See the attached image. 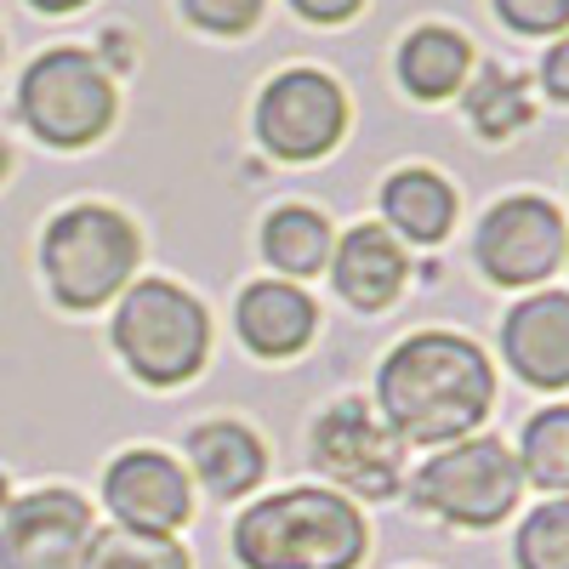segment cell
Returning <instances> with one entry per match:
<instances>
[{"label":"cell","mask_w":569,"mask_h":569,"mask_svg":"<svg viewBox=\"0 0 569 569\" xmlns=\"http://www.w3.org/2000/svg\"><path fill=\"white\" fill-rule=\"evenodd\" d=\"M376 405L405 445H456L496 405V365L490 353L456 337V330H416L405 337L382 370H376Z\"/></svg>","instance_id":"obj_1"},{"label":"cell","mask_w":569,"mask_h":569,"mask_svg":"<svg viewBox=\"0 0 569 569\" xmlns=\"http://www.w3.org/2000/svg\"><path fill=\"white\" fill-rule=\"evenodd\" d=\"M365 552V512L319 485L279 490L233 518V558L246 569H359Z\"/></svg>","instance_id":"obj_2"},{"label":"cell","mask_w":569,"mask_h":569,"mask_svg":"<svg viewBox=\"0 0 569 569\" xmlns=\"http://www.w3.org/2000/svg\"><path fill=\"white\" fill-rule=\"evenodd\" d=\"M142 240H137V222L114 206H69L46 222L40 233V273H46V291L58 297V308L69 313H91L114 302L131 273H137Z\"/></svg>","instance_id":"obj_3"},{"label":"cell","mask_w":569,"mask_h":569,"mask_svg":"<svg viewBox=\"0 0 569 569\" xmlns=\"http://www.w3.org/2000/svg\"><path fill=\"white\" fill-rule=\"evenodd\" d=\"M114 353L126 370L149 388H182L194 382L206 353H211V319L194 291H182L171 279H137L120 291L114 308Z\"/></svg>","instance_id":"obj_4"},{"label":"cell","mask_w":569,"mask_h":569,"mask_svg":"<svg viewBox=\"0 0 569 569\" xmlns=\"http://www.w3.org/2000/svg\"><path fill=\"white\" fill-rule=\"evenodd\" d=\"M18 114L46 149H91L114 126V80L80 46H52L23 69Z\"/></svg>","instance_id":"obj_5"},{"label":"cell","mask_w":569,"mask_h":569,"mask_svg":"<svg viewBox=\"0 0 569 569\" xmlns=\"http://www.w3.org/2000/svg\"><path fill=\"white\" fill-rule=\"evenodd\" d=\"M518 496H525L518 456L501 439H479V433L445 445L433 461H421L416 479H410V501L421 512L445 518V525H461V530L501 525L507 512H518Z\"/></svg>","instance_id":"obj_6"},{"label":"cell","mask_w":569,"mask_h":569,"mask_svg":"<svg viewBox=\"0 0 569 569\" xmlns=\"http://www.w3.org/2000/svg\"><path fill=\"white\" fill-rule=\"evenodd\" d=\"M308 456L330 485L365 501H388L405 485V439L376 410H365V399L330 405L308 433Z\"/></svg>","instance_id":"obj_7"},{"label":"cell","mask_w":569,"mask_h":569,"mask_svg":"<svg viewBox=\"0 0 569 569\" xmlns=\"http://www.w3.org/2000/svg\"><path fill=\"white\" fill-rule=\"evenodd\" d=\"M348 131V98L342 86L319 69H284L257 98V137L273 160H325Z\"/></svg>","instance_id":"obj_8"},{"label":"cell","mask_w":569,"mask_h":569,"mask_svg":"<svg viewBox=\"0 0 569 569\" xmlns=\"http://www.w3.org/2000/svg\"><path fill=\"white\" fill-rule=\"evenodd\" d=\"M563 251H569V228L558 206L541 194H512L490 206L479 222V240H472V257L496 284H541L558 273Z\"/></svg>","instance_id":"obj_9"},{"label":"cell","mask_w":569,"mask_h":569,"mask_svg":"<svg viewBox=\"0 0 569 569\" xmlns=\"http://www.w3.org/2000/svg\"><path fill=\"white\" fill-rule=\"evenodd\" d=\"M91 536V507L74 490H29L0 507V569H80Z\"/></svg>","instance_id":"obj_10"},{"label":"cell","mask_w":569,"mask_h":569,"mask_svg":"<svg viewBox=\"0 0 569 569\" xmlns=\"http://www.w3.org/2000/svg\"><path fill=\"white\" fill-rule=\"evenodd\" d=\"M103 507L120 530L177 536L194 518V485H188V467L166 450H120L103 472Z\"/></svg>","instance_id":"obj_11"},{"label":"cell","mask_w":569,"mask_h":569,"mask_svg":"<svg viewBox=\"0 0 569 569\" xmlns=\"http://www.w3.org/2000/svg\"><path fill=\"white\" fill-rule=\"evenodd\" d=\"M501 353L518 382L569 388V291H536L501 319Z\"/></svg>","instance_id":"obj_12"},{"label":"cell","mask_w":569,"mask_h":569,"mask_svg":"<svg viewBox=\"0 0 569 569\" xmlns=\"http://www.w3.org/2000/svg\"><path fill=\"white\" fill-rule=\"evenodd\" d=\"M405 273H410V257L382 222H359L330 246V279H337L342 302L359 313H382L388 302H399Z\"/></svg>","instance_id":"obj_13"},{"label":"cell","mask_w":569,"mask_h":569,"mask_svg":"<svg viewBox=\"0 0 569 569\" xmlns=\"http://www.w3.org/2000/svg\"><path fill=\"white\" fill-rule=\"evenodd\" d=\"M233 330H240V342L257 359H297L319 330V308L302 284L257 279L240 291V302H233Z\"/></svg>","instance_id":"obj_14"},{"label":"cell","mask_w":569,"mask_h":569,"mask_svg":"<svg viewBox=\"0 0 569 569\" xmlns=\"http://www.w3.org/2000/svg\"><path fill=\"white\" fill-rule=\"evenodd\" d=\"M188 472H194L217 501H240L262 485L268 450L246 421L217 416V421H200L194 433H188Z\"/></svg>","instance_id":"obj_15"},{"label":"cell","mask_w":569,"mask_h":569,"mask_svg":"<svg viewBox=\"0 0 569 569\" xmlns=\"http://www.w3.org/2000/svg\"><path fill=\"white\" fill-rule=\"evenodd\" d=\"M382 222H388L393 240L439 246L456 228V188L427 166H405L382 182Z\"/></svg>","instance_id":"obj_16"},{"label":"cell","mask_w":569,"mask_h":569,"mask_svg":"<svg viewBox=\"0 0 569 569\" xmlns=\"http://www.w3.org/2000/svg\"><path fill=\"white\" fill-rule=\"evenodd\" d=\"M467 69H472V46H467L456 29L427 23V29L405 34V46H399V80H405L410 98H421V103L456 98L461 80H467Z\"/></svg>","instance_id":"obj_17"},{"label":"cell","mask_w":569,"mask_h":569,"mask_svg":"<svg viewBox=\"0 0 569 569\" xmlns=\"http://www.w3.org/2000/svg\"><path fill=\"white\" fill-rule=\"evenodd\" d=\"M330 246H337V233H330V222L308 206H279L268 222H262V257L291 273V279H308L330 262Z\"/></svg>","instance_id":"obj_18"},{"label":"cell","mask_w":569,"mask_h":569,"mask_svg":"<svg viewBox=\"0 0 569 569\" xmlns=\"http://www.w3.org/2000/svg\"><path fill=\"white\" fill-rule=\"evenodd\" d=\"M518 472L547 496H569V405H547L530 416L525 445H518Z\"/></svg>","instance_id":"obj_19"},{"label":"cell","mask_w":569,"mask_h":569,"mask_svg":"<svg viewBox=\"0 0 569 569\" xmlns=\"http://www.w3.org/2000/svg\"><path fill=\"white\" fill-rule=\"evenodd\" d=\"M80 569H188V552L171 536H142V530H103L91 536Z\"/></svg>","instance_id":"obj_20"},{"label":"cell","mask_w":569,"mask_h":569,"mask_svg":"<svg viewBox=\"0 0 569 569\" xmlns=\"http://www.w3.org/2000/svg\"><path fill=\"white\" fill-rule=\"evenodd\" d=\"M518 569H569V496L541 501L512 541Z\"/></svg>","instance_id":"obj_21"},{"label":"cell","mask_w":569,"mask_h":569,"mask_svg":"<svg viewBox=\"0 0 569 569\" xmlns=\"http://www.w3.org/2000/svg\"><path fill=\"white\" fill-rule=\"evenodd\" d=\"M467 114H472V126H479L485 137H512L518 126L530 120L525 86H518L512 74H501V69H485L479 86L467 91Z\"/></svg>","instance_id":"obj_22"},{"label":"cell","mask_w":569,"mask_h":569,"mask_svg":"<svg viewBox=\"0 0 569 569\" xmlns=\"http://www.w3.org/2000/svg\"><path fill=\"white\" fill-rule=\"evenodd\" d=\"M182 12L206 34H246L262 18V0H182Z\"/></svg>","instance_id":"obj_23"},{"label":"cell","mask_w":569,"mask_h":569,"mask_svg":"<svg viewBox=\"0 0 569 569\" xmlns=\"http://www.w3.org/2000/svg\"><path fill=\"white\" fill-rule=\"evenodd\" d=\"M496 12L518 34H558V29H569V0H496Z\"/></svg>","instance_id":"obj_24"},{"label":"cell","mask_w":569,"mask_h":569,"mask_svg":"<svg viewBox=\"0 0 569 569\" xmlns=\"http://www.w3.org/2000/svg\"><path fill=\"white\" fill-rule=\"evenodd\" d=\"M541 86H547V98L569 103V34L552 46V52L541 58Z\"/></svg>","instance_id":"obj_25"},{"label":"cell","mask_w":569,"mask_h":569,"mask_svg":"<svg viewBox=\"0 0 569 569\" xmlns=\"http://www.w3.org/2000/svg\"><path fill=\"white\" fill-rule=\"evenodd\" d=\"M291 7H297L308 23H348L365 0H291Z\"/></svg>","instance_id":"obj_26"},{"label":"cell","mask_w":569,"mask_h":569,"mask_svg":"<svg viewBox=\"0 0 569 569\" xmlns=\"http://www.w3.org/2000/svg\"><path fill=\"white\" fill-rule=\"evenodd\" d=\"M29 7H34V12H52V18H63V12H80L86 0H29Z\"/></svg>","instance_id":"obj_27"},{"label":"cell","mask_w":569,"mask_h":569,"mask_svg":"<svg viewBox=\"0 0 569 569\" xmlns=\"http://www.w3.org/2000/svg\"><path fill=\"white\" fill-rule=\"evenodd\" d=\"M7 171H12V149H7V137H0V182H7Z\"/></svg>","instance_id":"obj_28"},{"label":"cell","mask_w":569,"mask_h":569,"mask_svg":"<svg viewBox=\"0 0 569 569\" xmlns=\"http://www.w3.org/2000/svg\"><path fill=\"white\" fill-rule=\"evenodd\" d=\"M0 507H7V485H0Z\"/></svg>","instance_id":"obj_29"},{"label":"cell","mask_w":569,"mask_h":569,"mask_svg":"<svg viewBox=\"0 0 569 569\" xmlns=\"http://www.w3.org/2000/svg\"><path fill=\"white\" fill-rule=\"evenodd\" d=\"M0 52H7V40H0Z\"/></svg>","instance_id":"obj_30"},{"label":"cell","mask_w":569,"mask_h":569,"mask_svg":"<svg viewBox=\"0 0 569 569\" xmlns=\"http://www.w3.org/2000/svg\"><path fill=\"white\" fill-rule=\"evenodd\" d=\"M563 257H569V251H563Z\"/></svg>","instance_id":"obj_31"}]
</instances>
